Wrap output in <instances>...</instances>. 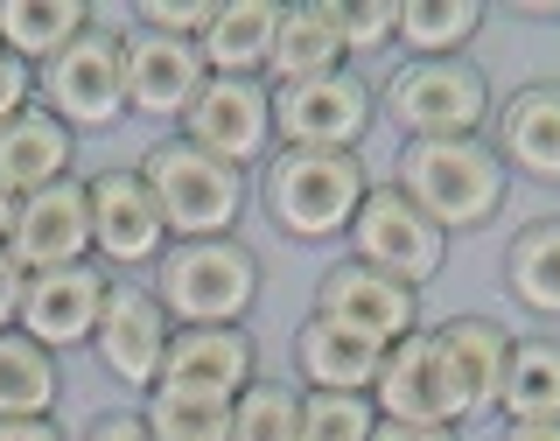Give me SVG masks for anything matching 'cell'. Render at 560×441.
<instances>
[{
  "instance_id": "obj_4",
  "label": "cell",
  "mask_w": 560,
  "mask_h": 441,
  "mask_svg": "<svg viewBox=\"0 0 560 441\" xmlns=\"http://www.w3.org/2000/svg\"><path fill=\"white\" fill-rule=\"evenodd\" d=\"M140 183L168 224V245L183 239H238L245 218V169H224L218 154L189 148L183 134H162L140 154Z\"/></svg>"
},
{
  "instance_id": "obj_41",
  "label": "cell",
  "mask_w": 560,
  "mask_h": 441,
  "mask_svg": "<svg viewBox=\"0 0 560 441\" xmlns=\"http://www.w3.org/2000/svg\"><path fill=\"white\" fill-rule=\"evenodd\" d=\"M8 224H14V197H0V245H8Z\"/></svg>"
},
{
  "instance_id": "obj_20",
  "label": "cell",
  "mask_w": 560,
  "mask_h": 441,
  "mask_svg": "<svg viewBox=\"0 0 560 441\" xmlns=\"http://www.w3.org/2000/svg\"><path fill=\"white\" fill-rule=\"evenodd\" d=\"M490 148L504 154L512 175H533V183H560V84H518L512 98L498 105V140Z\"/></svg>"
},
{
  "instance_id": "obj_39",
  "label": "cell",
  "mask_w": 560,
  "mask_h": 441,
  "mask_svg": "<svg viewBox=\"0 0 560 441\" xmlns=\"http://www.w3.org/2000/svg\"><path fill=\"white\" fill-rule=\"evenodd\" d=\"M504 441H560V420H504Z\"/></svg>"
},
{
  "instance_id": "obj_22",
  "label": "cell",
  "mask_w": 560,
  "mask_h": 441,
  "mask_svg": "<svg viewBox=\"0 0 560 441\" xmlns=\"http://www.w3.org/2000/svg\"><path fill=\"white\" fill-rule=\"evenodd\" d=\"M378 364H385V350L372 337H358V329H337L323 315H308L294 329V372H302L308 393H364L372 399Z\"/></svg>"
},
{
  "instance_id": "obj_18",
  "label": "cell",
  "mask_w": 560,
  "mask_h": 441,
  "mask_svg": "<svg viewBox=\"0 0 560 441\" xmlns=\"http://www.w3.org/2000/svg\"><path fill=\"white\" fill-rule=\"evenodd\" d=\"M70 169H78V134H70L57 113L28 105L22 119L0 127V197L22 204V197H35V189L70 183Z\"/></svg>"
},
{
  "instance_id": "obj_9",
  "label": "cell",
  "mask_w": 560,
  "mask_h": 441,
  "mask_svg": "<svg viewBox=\"0 0 560 441\" xmlns=\"http://www.w3.org/2000/svg\"><path fill=\"white\" fill-rule=\"evenodd\" d=\"M372 407L378 420H413V428H463L469 420V399L455 385L434 329H413V337H399L385 350V364L372 379Z\"/></svg>"
},
{
  "instance_id": "obj_10",
  "label": "cell",
  "mask_w": 560,
  "mask_h": 441,
  "mask_svg": "<svg viewBox=\"0 0 560 441\" xmlns=\"http://www.w3.org/2000/svg\"><path fill=\"white\" fill-rule=\"evenodd\" d=\"M189 148L218 154L224 169H267L273 154V92L267 78H210L189 119L175 127Z\"/></svg>"
},
{
  "instance_id": "obj_24",
  "label": "cell",
  "mask_w": 560,
  "mask_h": 441,
  "mask_svg": "<svg viewBox=\"0 0 560 441\" xmlns=\"http://www.w3.org/2000/svg\"><path fill=\"white\" fill-rule=\"evenodd\" d=\"M92 28V8L84 0H0V49L22 57L28 70H43L57 49H70Z\"/></svg>"
},
{
  "instance_id": "obj_6",
  "label": "cell",
  "mask_w": 560,
  "mask_h": 441,
  "mask_svg": "<svg viewBox=\"0 0 560 441\" xmlns=\"http://www.w3.org/2000/svg\"><path fill=\"white\" fill-rule=\"evenodd\" d=\"M35 105L57 113L70 134L119 127L127 119V49H119V35L92 22L70 49H57L35 70Z\"/></svg>"
},
{
  "instance_id": "obj_19",
  "label": "cell",
  "mask_w": 560,
  "mask_h": 441,
  "mask_svg": "<svg viewBox=\"0 0 560 441\" xmlns=\"http://www.w3.org/2000/svg\"><path fill=\"white\" fill-rule=\"evenodd\" d=\"M434 344H442L448 372H455V385H463V399H469V420L498 414L504 372H512V344H518L512 329L490 323V315H448V323H434Z\"/></svg>"
},
{
  "instance_id": "obj_37",
  "label": "cell",
  "mask_w": 560,
  "mask_h": 441,
  "mask_svg": "<svg viewBox=\"0 0 560 441\" xmlns=\"http://www.w3.org/2000/svg\"><path fill=\"white\" fill-rule=\"evenodd\" d=\"M372 441H463L455 428H413V420H378Z\"/></svg>"
},
{
  "instance_id": "obj_21",
  "label": "cell",
  "mask_w": 560,
  "mask_h": 441,
  "mask_svg": "<svg viewBox=\"0 0 560 441\" xmlns=\"http://www.w3.org/2000/svg\"><path fill=\"white\" fill-rule=\"evenodd\" d=\"M329 70H350L337 0H294V8H280L273 49H267V84H302V78H329Z\"/></svg>"
},
{
  "instance_id": "obj_12",
  "label": "cell",
  "mask_w": 560,
  "mask_h": 441,
  "mask_svg": "<svg viewBox=\"0 0 560 441\" xmlns=\"http://www.w3.org/2000/svg\"><path fill=\"white\" fill-rule=\"evenodd\" d=\"M84 197H92V259L105 274L113 267H154V259L168 253V224H162V210H154L148 183H140V169L92 175Z\"/></svg>"
},
{
  "instance_id": "obj_33",
  "label": "cell",
  "mask_w": 560,
  "mask_h": 441,
  "mask_svg": "<svg viewBox=\"0 0 560 441\" xmlns=\"http://www.w3.org/2000/svg\"><path fill=\"white\" fill-rule=\"evenodd\" d=\"M210 14H218V0H140L133 22L140 35H168V43H197L210 28Z\"/></svg>"
},
{
  "instance_id": "obj_17",
  "label": "cell",
  "mask_w": 560,
  "mask_h": 441,
  "mask_svg": "<svg viewBox=\"0 0 560 441\" xmlns=\"http://www.w3.org/2000/svg\"><path fill=\"white\" fill-rule=\"evenodd\" d=\"M259 379V350L253 337L238 329H175L168 337V358H162V385L175 393H203V399H232Z\"/></svg>"
},
{
  "instance_id": "obj_8",
  "label": "cell",
  "mask_w": 560,
  "mask_h": 441,
  "mask_svg": "<svg viewBox=\"0 0 560 441\" xmlns=\"http://www.w3.org/2000/svg\"><path fill=\"white\" fill-rule=\"evenodd\" d=\"M273 92V148H329L358 154V140L378 119V92L358 70H329V78L302 84H267Z\"/></svg>"
},
{
  "instance_id": "obj_11",
  "label": "cell",
  "mask_w": 560,
  "mask_h": 441,
  "mask_svg": "<svg viewBox=\"0 0 560 441\" xmlns=\"http://www.w3.org/2000/svg\"><path fill=\"white\" fill-rule=\"evenodd\" d=\"M168 309L154 302V288H140V280H113V294H105V315L92 329V350L98 364L113 372L119 385H133V393H154L162 385V358H168Z\"/></svg>"
},
{
  "instance_id": "obj_27",
  "label": "cell",
  "mask_w": 560,
  "mask_h": 441,
  "mask_svg": "<svg viewBox=\"0 0 560 441\" xmlns=\"http://www.w3.org/2000/svg\"><path fill=\"white\" fill-rule=\"evenodd\" d=\"M483 28V0H399V49L407 63L463 57Z\"/></svg>"
},
{
  "instance_id": "obj_34",
  "label": "cell",
  "mask_w": 560,
  "mask_h": 441,
  "mask_svg": "<svg viewBox=\"0 0 560 441\" xmlns=\"http://www.w3.org/2000/svg\"><path fill=\"white\" fill-rule=\"evenodd\" d=\"M28 105H35V70L0 49V127H8V119H22Z\"/></svg>"
},
{
  "instance_id": "obj_2",
  "label": "cell",
  "mask_w": 560,
  "mask_h": 441,
  "mask_svg": "<svg viewBox=\"0 0 560 441\" xmlns=\"http://www.w3.org/2000/svg\"><path fill=\"white\" fill-rule=\"evenodd\" d=\"M364 189H372L364 162L358 154H329V148H273L267 169H259V204H267V218L302 245L343 239L350 218H358V204H364Z\"/></svg>"
},
{
  "instance_id": "obj_13",
  "label": "cell",
  "mask_w": 560,
  "mask_h": 441,
  "mask_svg": "<svg viewBox=\"0 0 560 441\" xmlns=\"http://www.w3.org/2000/svg\"><path fill=\"white\" fill-rule=\"evenodd\" d=\"M8 259L22 274H57V267H84V259H92V197H84L78 175L14 204Z\"/></svg>"
},
{
  "instance_id": "obj_5",
  "label": "cell",
  "mask_w": 560,
  "mask_h": 441,
  "mask_svg": "<svg viewBox=\"0 0 560 441\" xmlns=\"http://www.w3.org/2000/svg\"><path fill=\"white\" fill-rule=\"evenodd\" d=\"M378 105L407 140H483L498 119L490 78L469 57H434V63H399L378 84Z\"/></svg>"
},
{
  "instance_id": "obj_32",
  "label": "cell",
  "mask_w": 560,
  "mask_h": 441,
  "mask_svg": "<svg viewBox=\"0 0 560 441\" xmlns=\"http://www.w3.org/2000/svg\"><path fill=\"white\" fill-rule=\"evenodd\" d=\"M337 22L350 57H378L399 43V0H337Z\"/></svg>"
},
{
  "instance_id": "obj_23",
  "label": "cell",
  "mask_w": 560,
  "mask_h": 441,
  "mask_svg": "<svg viewBox=\"0 0 560 441\" xmlns=\"http://www.w3.org/2000/svg\"><path fill=\"white\" fill-rule=\"evenodd\" d=\"M273 0H218L210 28L197 35V57L210 78H267V49H273Z\"/></svg>"
},
{
  "instance_id": "obj_29",
  "label": "cell",
  "mask_w": 560,
  "mask_h": 441,
  "mask_svg": "<svg viewBox=\"0 0 560 441\" xmlns=\"http://www.w3.org/2000/svg\"><path fill=\"white\" fill-rule=\"evenodd\" d=\"M154 441H232V407L203 393H175V385H154L148 407H140Z\"/></svg>"
},
{
  "instance_id": "obj_1",
  "label": "cell",
  "mask_w": 560,
  "mask_h": 441,
  "mask_svg": "<svg viewBox=\"0 0 560 441\" xmlns=\"http://www.w3.org/2000/svg\"><path fill=\"white\" fill-rule=\"evenodd\" d=\"M393 189L407 197L428 224L442 232H483L504 210V189H512V169L490 140H407L393 169Z\"/></svg>"
},
{
  "instance_id": "obj_35",
  "label": "cell",
  "mask_w": 560,
  "mask_h": 441,
  "mask_svg": "<svg viewBox=\"0 0 560 441\" xmlns=\"http://www.w3.org/2000/svg\"><path fill=\"white\" fill-rule=\"evenodd\" d=\"M22 288H28V274L8 259V245H0V337H8L14 323H22Z\"/></svg>"
},
{
  "instance_id": "obj_31",
  "label": "cell",
  "mask_w": 560,
  "mask_h": 441,
  "mask_svg": "<svg viewBox=\"0 0 560 441\" xmlns=\"http://www.w3.org/2000/svg\"><path fill=\"white\" fill-rule=\"evenodd\" d=\"M378 407L364 393H302V441H372Z\"/></svg>"
},
{
  "instance_id": "obj_15",
  "label": "cell",
  "mask_w": 560,
  "mask_h": 441,
  "mask_svg": "<svg viewBox=\"0 0 560 441\" xmlns=\"http://www.w3.org/2000/svg\"><path fill=\"white\" fill-rule=\"evenodd\" d=\"M105 294H113V274H105L98 259H84V267H57V274H28L22 323H14V329L63 358V350L92 344V329L105 315Z\"/></svg>"
},
{
  "instance_id": "obj_36",
  "label": "cell",
  "mask_w": 560,
  "mask_h": 441,
  "mask_svg": "<svg viewBox=\"0 0 560 441\" xmlns=\"http://www.w3.org/2000/svg\"><path fill=\"white\" fill-rule=\"evenodd\" d=\"M84 441H154V434H148L140 414H98L92 428H84Z\"/></svg>"
},
{
  "instance_id": "obj_28",
  "label": "cell",
  "mask_w": 560,
  "mask_h": 441,
  "mask_svg": "<svg viewBox=\"0 0 560 441\" xmlns=\"http://www.w3.org/2000/svg\"><path fill=\"white\" fill-rule=\"evenodd\" d=\"M504 420H560V337H518L504 372Z\"/></svg>"
},
{
  "instance_id": "obj_7",
  "label": "cell",
  "mask_w": 560,
  "mask_h": 441,
  "mask_svg": "<svg viewBox=\"0 0 560 441\" xmlns=\"http://www.w3.org/2000/svg\"><path fill=\"white\" fill-rule=\"evenodd\" d=\"M343 239H350V259H358V267L399 280V288H413V294L448 267V232L420 218L393 183L364 189V204H358V218H350Z\"/></svg>"
},
{
  "instance_id": "obj_38",
  "label": "cell",
  "mask_w": 560,
  "mask_h": 441,
  "mask_svg": "<svg viewBox=\"0 0 560 441\" xmlns=\"http://www.w3.org/2000/svg\"><path fill=\"white\" fill-rule=\"evenodd\" d=\"M0 441H63L57 420H0Z\"/></svg>"
},
{
  "instance_id": "obj_40",
  "label": "cell",
  "mask_w": 560,
  "mask_h": 441,
  "mask_svg": "<svg viewBox=\"0 0 560 441\" xmlns=\"http://www.w3.org/2000/svg\"><path fill=\"white\" fill-rule=\"evenodd\" d=\"M512 14H533V22H560V0H512Z\"/></svg>"
},
{
  "instance_id": "obj_14",
  "label": "cell",
  "mask_w": 560,
  "mask_h": 441,
  "mask_svg": "<svg viewBox=\"0 0 560 441\" xmlns=\"http://www.w3.org/2000/svg\"><path fill=\"white\" fill-rule=\"evenodd\" d=\"M315 315L337 323V329L372 337L378 350H393L399 337L420 329V294L372 274V267H358V259H337V267H323V280H315Z\"/></svg>"
},
{
  "instance_id": "obj_16",
  "label": "cell",
  "mask_w": 560,
  "mask_h": 441,
  "mask_svg": "<svg viewBox=\"0 0 560 441\" xmlns=\"http://www.w3.org/2000/svg\"><path fill=\"white\" fill-rule=\"evenodd\" d=\"M119 49H127V113L183 127L189 105H197L203 84H210L197 43H168V35H140L133 28V35H119Z\"/></svg>"
},
{
  "instance_id": "obj_26",
  "label": "cell",
  "mask_w": 560,
  "mask_h": 441,
  "mask_svg": "<svg viewBox=\"0 0 560 441\" xmlns=\"http://www.w3.org/2000/svg\"><path fill=\"white\" fill-rule=\"evenodd\" d=\"M504 288H512L518 309L560 315V218H533L512 232V245H504Z\"/></svg>"
},
{
  "instance_id": "obj_30",
  "label": "cell",
  "mask_w": 560,
  "mask_h": 441,
  "mask_svg": "<svg viewBox=\"0 0 560 441\" xmlns=\"http://www.w3.org/2000/svg\"><path fill=\"white\" fill-rule=\"evenodd\" d=\"M232 441H302V393L280 379H253L232 399Z\"/></svg>"
},
{
  "instance_id": "obj_3",
  "label": "cell",
  "mask_w": 560,
  "mask_h": 441,
  "mask_svg": "<svg viewBox=\"0 0 560 441\" xmlns=\"http://www.w3.org/2000/svg\"><path fill=\"white\" fill-rule=\"evenodd\" d=\"M154 302L175 329H238L259 302V259L238 239H183L154 259Z\"/></svg>"
},
{
  "instance_id": "obj_25",
  "label": "cell",
  "mask_w": 560,
  "mask_h": 441,
  "mask_svg": "<svg viewBox=\"0 0 560 441\" xmlns=\"http://www.w3.org/2000/svg\"><path fill=\"white\" fill-rule=\"evenodd\" d=\"M57 399H63L57 350L8 329L0 337V420H57Z\"/></svg>"
}]
</instances>
